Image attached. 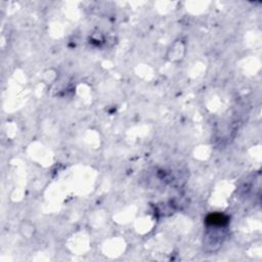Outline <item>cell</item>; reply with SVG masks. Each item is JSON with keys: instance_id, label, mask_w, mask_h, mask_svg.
<instances>
[{"instance_id": "cell-3", "label": "cell", "mask_w": 262, "mask_h": 262, "mask_svg": "<svg viewBox=\"0 0 262 262\" xmlns=\"http://www.w3.org/2000/svg\"><path fill=\"white\" fill-rule=\"evenodd\" d=\"M58 77V73L57 71L54 70L53 68H51V69H46L44 72L42 73V81L43 83H45L46 85H52L53 84V83L56 81Z\"/></svg>"}, {"instance_id": "cell-2", "label": "cell", "mask_w": 262, "mask_h": 262, "mask_svg": "<svg viewBox=\"0 0 262 262\" xmlns=\"http://www.w3.org/2000/svg\"><path fill=\"white\" fill-rule=\"evenodd\" d=\"M36 233H37L36 225L29 219H24L19 224V234L24 240L30 241L34 239V236H36Z\"/></svg>"}, {"instance_id": "cell-1", "label": "cell", "mask_w": 262, "mask_h": 262, "mask_svg": "<svg viewBox=\"0 0 262 262\" xmlns=\"http://www.w3.org/2000/svg\"><path fill=\"white\" fill-rule=\"evenodd\" d=\"M186 53V44L183 40H175L168 47L166 58L172 64H180L183 61Z\"/></svg>"}]
</instances>
